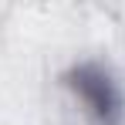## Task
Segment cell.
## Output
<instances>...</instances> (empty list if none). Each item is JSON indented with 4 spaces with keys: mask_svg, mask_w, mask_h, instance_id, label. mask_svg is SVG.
<instances>
[{
    "mask_svg": "<svg viewBox=\"0 0 125 125\" xmlns=\"http://www.w3.org/2000/svg\"><path fill=\"white\" fill-rule=\"evenodd\" d=\"M64 84L84 102L98 125H125V91L118 78L98 61H81L64 71Z\"/></svg>",
    "mask_w": 125,
    "mask_h": 125,
    "instance_id": "6da1fadb",
    "label": "cell"
}]
</instances>
